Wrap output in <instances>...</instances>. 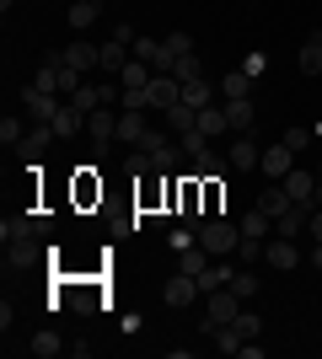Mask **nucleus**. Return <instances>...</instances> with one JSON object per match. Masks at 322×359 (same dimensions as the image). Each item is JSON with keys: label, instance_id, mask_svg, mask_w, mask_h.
I'll list each match as a JSON object with an SVG mask.
<instances>
[{"label": "nucleus", "instance_id": "1", "mask_svg": "<svg viewBox=\"0 0 322 359\" xmlns=\"http://www.w3.org/2000/svg\"><path fill=\"white\" fill-rule=\"evenodd\" d=\"M194 236H199V247L210 257H236V247H242V225H231L226 215H210Z\"/></svg>", "mask_w": 322, "mask_h": 359}, {"label": "nucleus", "instance_id": "2", "mask_svg": "<svg viewBox=\"0 0 322 359\" xmlns=\"http://www.w3.org/2000/svg\"><path fill=\"white\" fill-rule=\"evenodd\" d=\"M107 290L97 285V279H70V273H60V279H54V306H60V300H70V306H76V311H97V306H107Z\"/></svg>", "mask_w": 322, "mask_h": 359}, {"label": "nucleus", "instance_id": "3", "mask_svg": "<svg viewBox=\"0 0 322 359\" xmlns=\"http://www.w3.org/2000/svg\"><path fill=\"white\" fill-rule=\"evenodd\" d=\"M236 311H242V295L236 290H215V295H204V316H199V327L215 332V327H226V322H236Z\"/></svg>", "mask_w": 322, "mask_h": 359}, {"label": "nucleus", "instance_id": "4", "mask_svg": "<svg viewBox=\"0 0 322 359\" xmlns=\"http://www.w3.org/2000/svg\"><path fill=\"white\" fill-rule=\"evenodd\" d=\"M43 247H38V236H22V241H6V273H32L38 263H43Z\"/></svg>", "mask_w": 322, "mask_h": 359}, {"label": "nucleus", "instance_id": "5", "mask_svg": "<svg viewBox=\"0 0 322 359\" xmlns=\"http://www.w3.org/2000/svg\"><path fill=\"white\" fill-rule=\"evenodd\" d=\"M119 91L123 86H107V81H81L70 102H76L81 113H97V107H113V102H119Z\"/></svg>", "mask_w": 322, "mask_h": 359}, {"label": "nucleus", "instance_id": "6", "mask_svg": "<svg viewBox=\"0 0 322 359\" xmlns=\"http://www.w3.org/2000/svg\"><path fill=\"white\" fill-rule=\"evenodd\" d=\"M22 102H27V123H54V113H60V97L54 91H38V86H27L22 91Z\"/></svg>", "mask_w": 322, "mask_h": 359}, {"label": "nucleus", "instance_id": "7", "mask_svg": "<svg viewBox=\"0 0 322 359\" xmlns=\"http://www.w3.org/2000/svg\"><path fill=\"white\" fill-rule=\"evenodd\" d=\"M177 102H183V81L177 75H151V113H167Z\"/></svg>", "mask_w": 322, "mask_h": 359}, {"label": "nucleus", "instance_id": "8", "mask_svg": "<svg viewBox=\"0 0 322 359\" xmlns=\"http://www.w3.org/2000/svg\"><path fill=\"white\" fill-rule=\"evenodd\" d=\"M86 135L97 140V156H102L107 140H119V113H113V107H97V113H86Z\"/></svg>", "mask_w": 322, "mask_h": 359}, {"label": "nucleus", "instance_id": "9", "mask_svg": "<svg viewBox=\"0 0 322 359\" xmlns=\"http://www.w3.org/2000/svg\"><path fill=\"white\" fill-rule=\"evenodd\" d=\"M161 300L183 311L188 300H204V290H199V279H194V273H177V279H167V290H161Z\"/></svg>", "mask_w": 322, "mask_h": 359}, {"label": "nucleus", "instance_id": "10", "mask_svg": "<svg viewBox=\"0 0 322 359\" xmlns=\"http://www.w3.org/2000/svg\"><path fill=\"white\" fill-rule=\"evenodd\" d=\"M263 257H269V269H279V273H290L295 263H301V247H295L290 236H274L269 247H263Z\"/></svg>", "mask_w": 322, "mask_h": 359}, {"label": "nucleus", "instance_id": "11", "mask_svg": "<svg viewBox=\"0 0 322 359\" xmlns=\"http://www.w3.org/2000/svg\"><path fill=\"white\" fill-rule=\"evenodd\" d=\"M263 172H269V182H279V177H285V172H290V166H295V150L290 145H285V140H274V145H269V150H263Z\"/></svg>", "mask_w": 322, "mask_h": 359}, {"label": "nucleus", "instance_id": "12", "mask_svg": "<svg viewBox=\"0 0 322 359\" xmlns=\"http://www.w3.org/2000/svg\"><path fill=\"white\" fill-rule=\"evenodd\" d=\"M279 182H285V194H290L295 204H307V210L317 204V177H311V172H295V166H290V172H285Z\"/></svg>", "mask_w": 322, "mask_h": 359}, {"label": "nucleus", "instance_id": "13", "mask_svg": "<svg viewBox=\"0 0 322 359\" xmlns=\"http://www.w3.org/2000/svg\"><path fill=\"white\" fill-rule=\"evenodd\" d=\"M60 54H65V65H76L81 75H92V70H102V48H97V43H65Z\"/></svg>", "mask_w": 322, "mask_h": 359}, {"label": "nucleus", "instance_id": "14", "mask_svg": "<svg viewBox=\"0 0 322 359\" xmlns=\"http://www.w3.org/2000/svg\"><path fill=\"white\" fill-rule=\"evenodd\" d=\"M258 210L269 215V220H279V215H285V210H295V198L285 194V182H269V188H263V194H258Z\"/></svg>", "mask_w": 322, "mask_h": 359}, {"label": "nucleus", "instance_id": "15", "mask_svg": "<svg viewBox=\"0 0 322 359\" xmlns=\"http://www.w3.org/2000/svg\"><path fill=\"white\" fill-rule=\"evenodd\" d=\"M76 204H81V210L102 204V182H97V172H92V166H81V172H76Z\"/></svg>", "mask_w": 322, "mask_h": 359}, {"label": "nucleus", "instance_id": "16", "mask_svg": "<svg viewBox=\"0 0 322 359\" xmlns=\"http://www.w3.org/2000/svg\"><path fill=\"white\" fill-rule=\"evenodd\" d=\"M86 129V113H81L76 102H65L60 113H54V140H70V135H81Z\"/></svg>", "mask_w": 322, "mask_h": 359}, {"label": "nucleus", "instance_id": "17", "mask_svg": "<svg viewBox=\"0 0 322 359\" xmlns=\"http://www.w3.org/2000/svg\"><path fill=\"white\" fill-rule=\"evenodd\" d=\"M48 140H54V123H27V135H22V145H16V150H22L27 161H38Z\"/></svg>", "mask_w": 322, "mask_h": 359}, {"label": "nucleus", "instance_id": "18", "mask_svg": "<svg viewBox=\"0 0 322 359\" xmlns=\"http://www.w3.org/2000/svg\"><path fill=\"white\" fill-rule=\"evenodd\" d=\"M65 348H70V344H65V338H60L54 327H38V332H32V344H27V354H38V359H54V354H65Z\"/></svg>", "mask_w": 322, "mask_h": 359}, {"label": "nucleus", "instance_id": "19", "mask_svg": "<svg viewBox=\"0 0 322 359\" xmlns=\"http://www.w3.org/2000/svg\"><path fill=\"white\" fill-rule=\"evenodd\" d=\"M231 279H236V269H231V257H220V263H210V269L199 273V290H204V295H215V290H226Z\"/></svg>", "mask_w": 322, "mask_h": 359}, {"label": "nucleus", "instance_id": "20", "mask_svg": "<svg viewBox=\"0 0 322 359\" xmlns=\"http://www.w3.org/2000/svg\"><path fill=\"white\" fill-rule=\"evenodd\" d=\"M161 118H167V129H172V140H183L188 129H199V113H194V107L188 102H177V107H167V113H161Z\"/></svg>", "mask_w": 322, "mask_h": 359}, {"label": "nucleus", "instance_id": "21", "mask_svg": "<svg viewBox=\"0 0 322 359\" xmlns=\"http://www.w3.org/2000/svg\"><path fill=\"white\" fill-rule=\"evenodd\" d=\"M145 135H151L145 113H119V140L123 145H145Z\"/></svg>", "mask_w": 322, "mask_h": 359}, {"label": "nucleus", "instance_id": "22", "mask_svg": "<svg viewBox=\"0 0 322 359\" xmlns=\"http://www.w3.org/2000/svg\"><path fill=\"white\" fill-rule=\"evenodd\" d=\"M220 107H226V123H231V129H253V118H258L253 97H236V102H220Z\"/></svg>", "mask_w": 322, "mask_h": 359}, {"label": "nucleus", "instance_id": "23", "mask_svg": "<svg viewBox=\"0 0 322 359\" xmlns=\"http://www.w3.org/2000/svg\"><path fill=\"white\" fill-rule=\"evenodd\" d=\"M307 215H311L307 204H295V210H285V215L274 220V236H290V241H295L301 231H307Z\"/></svg>", "mask_w": 322, "mask_h": 359}, {"label": "nucleus", "instance_id": "24", "mask_svg": "<svg viewBox=\"0 0 322 359\" xmlns=\"http://www.w3.org/2000/svg\"><path fill=\"white\" fill-rule=\"evenodd\" d=\"M183 102L194 107V113L215 102V86H210V75H199V81H183Z\"/></svg>", "mask_w": 322, "mask_h": 359}, {"label": "nucleus", "instance_id": "25", "mask_svg": "<svg viewBox=\"0 0 322 359\" xmlns=\"http://www.w3.org/2000/svg\"><path fill=\"white\" fill-rule=\"evenodd\" d=\"M226 129H231V123H226V107H199V135H210V140H220V135H226Z\"/></svg>", "mask_w": 322, "mask_h": 359}, {"label": "nucleus", "instance_id": "26", "mask_svg": "<svg viewBox=\"0 0 322 359\" xmlns=\"http://www.w3.org/2000/svg\"><path fill=\"white\" fill-rule=\"evenodd\" d=\"M236 225H242V236H253V241H269V231H274V220H269L258 204H253V215H242Z\"/></svg>", "mask_w": 322, "mask_h": 359}, {"label": "nucleus", "instance_id": "27", "mask_svg": "<svg viewBox=\"0 0 322 359\" xmlns=\"http://www.w3.org/2000/svg\"><path fill=\"white\" fill-rule=\"evenodd\" d=\"M231 156H220V150H204L199 161H194V177H226Z\"/></svg>", "mask_w": 322, "mask_h": 359}, {"label": "nucleus", "instance_id": "28", "mask_svg": "<svg viewBox=\"0 0 322 359\" xmlns=\"http://www.w3.org/2000/svg\"><path fill=\"white\" fill-rule=\"evenodd\" d=\"M258 161H263V150L253 145V140H247V135L236 140V145H231V166H236V172H247V166H258Z\"/></svg>", "mask_w": 322, "mask_h": 359}, {"label": "nucleus", "instance_id": "29", "mask_svg": "<svg viewBox=\"0 0 322 359\" xmlns=\"http://www.w3.org/2000/svg\"><path fill=\"white\" fill-rule=\"evenodd\" d=\"M123 65H129V43H123V38H113V43H102V70H107V75H119Z\"/></svg>", "mask_w": 322, "mask_h": 359}, {"label": "nucleus", "instance_id": "30", "mask_svg": "<svg viewBox=\"0 0 322 359\" xmlns=\"http://www.w3.org/2000/svg\"><path fill=\"white\" fill-rule=\"evenodd\" d=\"M204 182V215H220L226 210V182L220 177H199Z\"/></svg>", "mask_w": 322, "mask_h": 359}, {"label": "nucleus", "instance_id": "31", "mask_svg": "<svg viewBox=\"0 0 322 359\" xmlns=\"http://www.w3.org/2000/svg\"><path fill=\"white\" fill-rule=\"evenodd\" d=\"M220 91H226V102H236V97H253V75H247V70H231L226 81H220Z\"/></svg>", "mask_w": 322, "mask_h": 359}, {"label": "nucleus", "instance_id": "32", "mask_svg": "<svg viewBox=\"0 0 322 359\" xmlns=\"http://www.w3.org/2000/svg\"><path fill=\"white\" fill-rule=\"evenodd\" d=\"M301 70H307V75H322V38H317V32L301 43Z\"/></svg>", "mask_w": 322, "mask_h": 359}, {"label": "nucleus", "instance_id": "33", "mask_svg": "<svg viewBox=\"0 0 322 359\" xmlns=\"http://www.w3.org/2000/svg\"><path fill=\"white\" fill-rule=\"evenodd\" d=\"M204 269H210V252H204L199 241H188V247H183V273H194V279H199Z\"/></svg>", "mask_w": 322, "mask_h": 359}, {"label": "nucleus", "instance_id": "34", "mask_svg": "<svg viewBox=\"0 0 322 359\" xmlns=\"http://www.w3.org/2000/svg\"><path fill=\"white\" fill-rule=\"evenodd\" d=\"M231 327L242 332L247 344H253V338H263V322H258V311H236V322H231Z\"/></svg>", "mask_w": 322, "mask_h": 359}, {"label": "nucleus", "instance_id": "35", "mask_svg": "<svg viewBox=\"0 0 322 359\" xmlns=\"http://www.w3.org/2000/svg\"><path fill=\"white\" fill-rule=\"evenodd\" d=\"M172 75H177V81H199L204 60H199V54H177V70H172Z\"/></svg>", "mask_w": 322, "mask_h": 359}, {"label": "nucleus", "instance_id": "36", "mask_svg": "<svg viewBox=\"0 0 322 359\" xmlns=\"http://www.w3.org/2000/svg\"><path fill=\"white\" fill-rule=\"evenodd\" d=\"M22 135H27V123H22V118H0V145H6V150L22 145Z\"/></svg>", "mask_w": 322, "mask_h": 359}, {"label": "nucleus", "instance_id": "37", "mask_svg": "<svg viewBox=\"0 0 322 359\" xmlns=\"http://www.w3.org/2000/svg\"><path fill=\"white\" fill-rule=\"evenodd\" d=\"M231 290H236L242 300H253V295H258V273H253V269H242L236 279H231Z\"/></svg>", "mask_w": 322, "mask_h": 359}, {"label": "nucleus", "instance_id": "38", "mask_svg": "<svg viewBox=\"0 0 322 359\" xmlns=\"http://www.w3.org/2000/svg\"><path fill=\"white\" fill-rule=\"evenodd\" d=\"M236 257H242V263H258V257H263V241L242 236V247H236Z\"/></svg>", "mask_w": 322, "mask_h": 359}, {"label": "nucleus", "instance_id": "39", "mask_svg": "<svg viewBox=\"0 0 322 359\" xmlns=\"http://www.w3.org/2000/svg\"><path fill=\"white\" fill-rule=\"evenodd\" d=\"M161 43H167L172 54H194V38H188V32H172V38H161Z\"/></svg>", "mask_w": 322, "mask_h": 359}, {"label": "nucleus", "instance_id": "40", "mask_svg": "<svg viewBox=\"0 0 322 359\" xmlns=\"http://www.w3.org/2000/svg\"><path fill=\"white\" fill-rule=\"evenodd\" d=\"M285 145H290V150H307L311 145V129H285Z\"/></svg>", "mask_w": 322, "mask_h": 359}, {"label": "nucleus", "instance_id": "41", "mask_svg": "<svg viewBox=\"0 0 322 359\" xmlns=\"http://www.w3.org/2000/svg\"><path fill=\"white\" fill-rule=\"evenodd\" d=\"M129 48H135V60H145V65H151V60H156V48H161V43H151V38H140V43H129Z\"/></svg>", "mask_w": 322, "mask_h": 359}, {"label": "nucleus", "instance_id": "42", "mask_svg": "<svg viewBox=\"0 0 322 359\" xmlns=\"http://www.w3.org/2000/svg\"><path fill=\"white\" fill-rule=\"evenodd\" d=\"M307 225H311V241H322V210H311V215H307Z\"/></svg>", "mask_w": 322, "mask_h": 359}, {"label": "nucleus", "instance_id": "43", "mask_svg": "<svg viewBox=\"0 0 322 359\" xmlns=\"http://www.w3.org/2000/svg\"><path fill=\"white\" fill-rule=\"evenodd\" d=\"M311 269L322 273V241H311Z\"/></svg>", "mask_w": 322, "mask_h": 359}, {"label": "nucleus", "instance_id": "44", "mask_svg": "<svg viewBox=\"0 0 322 359\" xmlns=\"http://www.w3.org/2000/svg\"><path fill=\"white\" fill-rule=\"evenodd\" d=\"M317 204H322V166H317Z\"/></svg>", "mask_w": 322, "mask_h": 359}, {"label": "nucleus", "instance_id": "45", "mask_svg": "<svg viewBox=\"0 0 322 359\" xmlns=\"http://www.w3.org/2000/svg\"><path fill=\"white\" fill-rule=\"evenodd\" d=\"M317 38H322V32H317Z\"/></svg>", "mask_w": 322, "mask_h": 359}]
</instances>
